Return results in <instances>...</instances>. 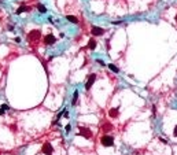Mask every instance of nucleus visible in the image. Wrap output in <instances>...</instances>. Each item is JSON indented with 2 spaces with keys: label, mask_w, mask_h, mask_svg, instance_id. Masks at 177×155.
Wrapping results in <instances>:
<instances>
[{
  "label": "nucleus",
  "mask_w": 177,
  "mask_h": 155,
  "mask_svg": "<svg viewBox=\"0 0 177 155\" xmlns=\"http://www.w3.org/2000/svg\"><path fill=\"white\" fill-rule=\"evenodd\" d=\"M100 143H102L105 147H111L114 144V137L110 136V135H105V136L100 139Z\"/></svg>",
  "instance_id": "f257e3e1"
},
{
  "label": "nucleus",
  "mask_w": 177,
  "mask_h": 155,
  "mask_svg": "<svg viewBox=\"0 0 177 155\" xmlns=\"http://www.w3.org/2000/svg\"><path fill=\"white\" fill-rule=\"evenodd\" d=\"M78 131H80V135L82 136V137H85V139H92V132L89 131L88 128H82V126H80L78 128Z\"/></svg>",
  "instance_id": "f03ea898"
},
{
  "label": "nucleus",
  "mask_w": 177,
  "mask_h": 155,
  "mask_svg": "<svg viewBox=\"0 0 177 155\" xmlns=\"http://www.w3.org/2000/svg\"><path fill=\"white\" fill-rule=\"evenodd\" d=\"M41 152L45 154V155H52L54 148H52V146H51L49 143H44V144H43V148H41Z\"/></svg>",
  "instance_id": "7ed1b4c3"
},
{
  "label": "nucleus",
  "mask_w": 177,
  "mask_h": 155,
  "mask_svg": "<svg viewBox=\"0 0 177 155\" xmlns=\"http://www.w3.org/2000/svg\"><path fill=\"white\" fill-rule=\"evenodd\" d=\"M40 36H41L40 30H32V32L29 33V36H28V39H29V41L32 43L33 40H34V41H37V40H39V39H40Z\"/></svg>",
  "instance_id": "20e7f679"
},
{
  "label": "nucleus",
  "mask_w": 177,
  "mask_h": 155,
  "mask_svg": "<svg viewBox=\"0 0 177 155\" xmlns=\"http://www.w3.org/2000/svg\"><path fill=\"white\" fill-rule=\"evenodd\" d=\"M96 81V74H91L89 76V78L87 80V82H85V89L88 91L92 85H93V82Z\"/></svg>",
  "instance_id": "39448f33"
},
{
  "label": "nucleus",
  "mask_w": 177,
  "mask_h": 155,
  "mask_svg": "<svg viewBox=\"0 0 177 155\" xmlns=\"http://www.w3.org/2000/svg\"><path fill=\"white\" fill-rule=\"evenodd\" d=\"M44 43H45L47 45H52L54 43H56V39H55V36H54V34H51V33H49V34H47V36L44 37Z\"/></svg>",
  "instance_id": "423d86ee"
},
{
  "label": "nucleus",
  "mask_w": 177,
  "mask_h": 155,
  "mask_svg": "<svg viewBox=\"0 0 177 155\" xmlns=\"http://www.w3.org/2000/svg\"><path fill=\"white\" fill-rule=\"evenodd\" d=\"M105 29L103 28H97V26H92V34L93 36H103L105 34Z\"/></svg>",
  "instance_id": "0eeeda50"
},
{
  "label": "nucleus",
  "mask_w": 177,
  "mask_h": 155,
  "mask_svg": "<svg viewBox=\"0 0 177 155\" xmlns=\"http://www.w3.org/2000/svg\"><path fill=\"white\" fill-rule=\"evenodd\" d=\"M88 48L89 49H95V48H96V40H95V39H91V40H89Z\"/></svg>",
  "instance_id": "6e6552de"
},
{
  "label": "nucleus",
  "mask_w": 177,
  "mask_h": 155,
  "mask_svg": "<svg viewBox=\"0 0 177 155\" xmlns=\"http://www.w3.org/2000/svg\"><path fill=\"white\" fill-rule=\"evenodd\" d=\"M118 113H120V111H118V108H111V110L109 111V115H110V117H113V118H115V117H118Z\"/></svg>",
  "instance_id": "1a4fd4ad"
},
{
  "label": "nucleus",
  "mask_w": 177,
  "mask_h": 155,
  "mask_svg": "<svg viewBox=\"0 0 177 155\" xmlns=\"http://www.w3.org/2000/svg\"><path fill=\"white\" fill-rule=\"evenodd\" d=\"M66 19L70 21L72 24H78V19H77L76 16H73V15H66Z\"/></svg>",
  "instance_id": "9d476101"
},
{
  "label": "nucleus",
  "mask_w": 177,
  "mask_h": 155,
  "mask_svg": "<svg viewBox=\"0 0 177 155\" xmlns=\"http://www.w3.org/2000/svg\"><path fill=\"white\" fill-rule=\"evenodd\" d=\"M77 99H78V91H74L73 100H72V104H73V106H76V104H77Z\"/></svg>",
  "instance_id": "9b49d317"
},
{
  "label": "nucleus",
  "mask_w": 177,
  "mask_h": 155,
  "mask_svg": "<svg viewBox=\"0 0 177 155\" xmlns=\"http://www.w3.org/2000/svg\"><path fill=\"white\" fill-rule=\"evenodd\" d=\"M29 10H30L29 7H25V6H21V7H19L18 10H16V14H22L24 11H29Z\"/></svg>",
  "instance_id": "f8f14e48"
},
{
  "label": "nucleus",
  "mask_w": 177,
  "mask_h": 155,
  "mask_svg": "<svg viewBox=\"0 0 177 155\" xmlns=\"http://www.w3.org/2000/svg\"><path fill=\"white\" fill-rule=\"evenodd\" d=\"M111 129H113V125H111V123H105V125H103V131L105 132H110Z\"/></svg>",
  "instance_id": "ddd939ff"
},
{
  "label": "nucleus",
  "mask_w": 177,
  "mask_h": 155,
  "mask_svg": "<svg viewBox=\"0 0 177 155\" xmlns=\"http://www.w3.org/2000/svg\"><path fill=\"white\" fill-rule=\"evenodd\" d=\"M109 69H110L111 72H114V73H120V69H118L117 66H114V65H109Z\"/></svg>",
  "instance_id": "4468645a"
},
{
  "label": "nucleus",
  "mask_w": 177,
  "mask_h": 155,
  "mask_svg": "<svg viewBox=\"0 0 177 155\" xmlns=\"http://www.w3.org/2000/svg\"><path fill=\"white\" fill-rule=\"evenodd\" d=\"M37 10H39L40 12H47V8H45V6H43V4H37Z\"/></svg>",
  "instance_id": "2eb2a0df"
},
{
  "label": "nucleus",
  "mask_w": 177,
  "mask_h": 155,
  "mask_svg": "<svg viewBox=\"0 0 177 155\" xmlns=\"http://www.w3.org/2000/svg\"><path fill=\"white\" fill-rule=\"evenodd\" d=\"M70 129H72V126H70V125L67 123V125L64 126V131H66V132H67V133H69V132H70Z\"/></svg>",
  "instance_id": "dca6fc26"
},
{
  "label": "nucleus",
  "mask_w": 177,
  "mask_h": 155,
  "mask_svg": "<svg viewBox=\"0 0 177 155\" xmlns=\"http://www.w3.org/2000/svg\"><path fill=\"white\" fill-rule=\"evenodd\" d=\"M63 117L64 118H69V111H67V110H64L63 111Z\"/></svg>",
  "instance_id": "f3484780"
},
{
  "label": "nucleus",
  "mask_w": 177,
  "mask_h": 155,
  "mask_svg": "<svg viewBox=\"0 0 177 155\" xmlns=\"http://www.w3.org/2000/svg\"><path fill=\"white\" fill-rule=\"evenodd\" d=\"M0 108H3V110L6 111V110H8V106H7V104H3V106L0 107Z\"/></svg>",
  "instance_id": "a211bd4d"
},
{
  "label": "nucleus",
  "mask_w": 177,
  "mask_h": 155,
  "mask_svg": "<svg viewBox=\"0 0 177 155\" xmlns=\"http://www.w3.org/2000/svg\"><path fill=\"white\" fill-rule=\"evenodd\" d=\"M97 63H99L100 66H105V62H103V60H100V59H97Z\"/></svg>",
  "instance_id": "6ab92c4d"
},
{
  "label": "nucleus",
  "mask_w": 177,
  "mask_h": 155,
  "mask_svg": "<svg viewBox=\"0 0 177 155\" xmlns=\"http://www.w3.org/2000/svg\"><path fill=\"white\" fill-rule=\"evenodd\" d=\"M173 135L177 137V125H176V128H174V131H173Z\"/></svg>",
  "instance_id": "aec40b11"
},
{
  "label": "nucleus",
  "mask_w": 177,
  "mask_h": 155,
  "mask_svg": "<svg viewBox=\"0 0 177 155\" xmlns=\"http://www.w3.org/2000/svg\"><path fill=\"white\" fill-rule=\"evenodd\" d=\"M4 114V110H3V108H0V115H3Z\"/></svg>",
  "instance_id": "412c9836"
},
{
  "label": "nucleus",
  "mask_w": 177,
  "mask_h": 155,
  "mask_svg": "<svg viewBox=\"0 0 177 155\" xmlns=\"http://www.w3.org/2000/svg\"><path fill=\"white\" fill-rule=\"evenodd\" d=\"M176 24H177V15H176Z\"/></svg>",
  "instance_id": "4be33fe9"
}]
</instances>
